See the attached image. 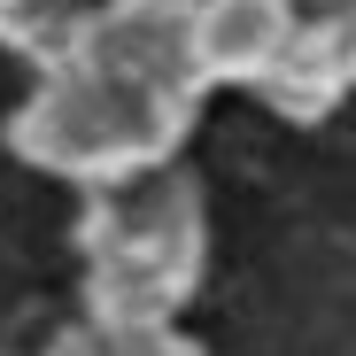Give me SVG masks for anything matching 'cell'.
Returning a JSON list of instances; mask_svg holds the SVG:
<instances>
[{
    "label": "cell",
    "instance_id": "obj_1",
    "mask_svg": "<svg viewBox=\"0 0 356 356\" xmlns=\"http://www.w3.org/2000/svg\"><path fill=\"white\" fill-rule=\"evenodd\" d=\"M294 47V0H209L202 54L209 70H279Z\"/></svg>",
    "mask_w": 356,
    "mask_h": 356
}]
</instances>
